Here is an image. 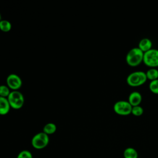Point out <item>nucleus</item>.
Listing matches in <instances>:
<instances>
[{"mask_svg": "<svg viewBox=\"0 0 158 158\" xmlns=\"http://www.w3.org/2000/svg\"><path fill=\"white\" fill-rule=\"evenodd\" d=\"M143 56L144 52L138 47L131 48L126 55V62L129 66L136 67L143 61Z\"/></svg>", "mask_w": 158, "mask_h": 158, "instance_id": "f257e3e1", "label": "nucleus"}, {"mask_svg": "<svg viewBox=\"0 0 158 158\" xmlns=\"http://www.w3.org/2000/svg\"><path fill=\"white\" fill-rule=\"evenodd\" d=\"M148 78L146 72L143 71H135L130 73L127 77V83L132 87H137L146 83Z\"/></svg>", "mask_w": 158, "mask_h": 158, "instance_id": "f03ea898", "label": "nucleus"}, {"mask_svg": "<svg viewBox=\"0 0 158 158\" xmlns=\"http://www.w3.org/2000/svg\"><path fill=\"white\" fill-rule=\"evenodd\" d=\"M9 103L14 109H20L24 104V97L22 93L17 91H10L9 96L7 98Z\"/></svg>", "mask_w": 158, "mask_h": 158, "instance_id": "7ed1b4c3", "label": "nucleus"}, {"mask_svg": "<svg viewBox=\"0 0 158 158\" xmlns=\"http://www.w3.org/2000/svg\"><path fill=\"white\" fill-rule=\"evenodd\" d=\"M144 64L150 68H156L158 67V49L152 48L144 53Z\"/></svg>", "mask_w": 158, "mask_h": 158, "instance_id": "20e7f679", "label": "nucleus"}, {"mask_svg": "<svg viewBox=\"0 0 158 158\" xmlns=\"http://www.w3.org/2000/svg\"><path fill=\"white\" fill-rule=\"evenodd\" d=\"M113 109L117 114L126 116L131 114L132 106L128 101L120 100L114 104Z\"/></svg>", "mask_w": 158, "mask_h": 158, "instance_id": "39448f33", "label": "nucleus"}, {"mask_svg": "<svg viewBox=\"0 0 158 158\" xmlns=\"http://www.w3.org/2000/svg\"><path fill=\"white\" fill-rule=\"evenodd\" d=\"M49 141V136L43 131L36 134L32 138L31 144L34 148L41 149L46 147Z\"/></svg>", "mask_w": 158, "mask_h": 158, "instance_id": "423d86ee", "label": "nucleus"}, {"mask_svg": "<svg viewBox=\"0 0 158 158\" xmlns=\"http://www.w3.org/2000/svg\"><path fill=\"white\" fill-rule=\"evenodd\" d=\"M7 86L12 91H17L22 85L20 77L14 73L9 74L6 78Z\"/></svg>", "mask_w": 158, "mask_h": 158, "instance_id": "0eeeda50", "label": "nucleus"}, {"mask_svg": "<svg viewBox=\"0 0 158 158\" xmlns=\"http://www.w3.org/2000/svg\"><path fill=\"white\" fill-rule=\"evenodd\" d=\"M128 101L131 105L132 107L139 106L142 101V96L141 93L138 91H133L129 94Z\"/></svg>", "mask_w": 158, "mask_h": 158, "instance_id": "6e6552de", "label": "nucleus"}, {"mask_svg": "<svg viewBox=\"0 0 158 158\" xmlns=\"http://www.w3.org/2000/svg\"><path fill=\"white\" fill-rule=\"evenodd\" d=\"M152 46V43L151 40L148 38H144L139 41L138 48L144 53L148 51L149 50L151 49Z\"/></svg>", "mask_w": 158, "mask_h": 158, "instance_id": "1a4fd4ad", "label": "nucleus"}, {"mask_svg": "<svg viewBox=\"0 0 158 158\" xmlns=\"http://www.w3.org/2000/svg\"><path fill=\"white\" fill-rule=\"evenodd\" d=\"M10 106L6 98L0 97V115H5L10 110Z\"/></svg>", "mask_w": 158, "mask_h": 158, "instance_id": "9d476101", "label": "nucleus"}, {"mask_svg": "<svg viewBox=\"0 0 158 158\" xmlns=\"http://www.w3.org/2000/svg\"><path fill=\"white\" fill-rule=\"evenodd\" d=\"M123 157L124 158H138V153L135 148L128 147L124 150Z\"/></svg>", "mask_w": 158, "mask_h": 158, "instance_id": "9b49d317", "label": "nucleus"}, {"mask_svg": "<svg viewBox=\"0 0 158 158\" xmlns=\"http://www.w3.org/2000/svg\"><path fill=\"white\" fill-rule=\"evenodd\" d=\"M148 80L152 81L158 79V69L156 68H150L146 72Z\"/></svg>", "mask_w": 158, "mask_h": 158, "instance_id": "f8f14e48", "label": "nucleus"}, {"mask_svg": "<svg viewBox=\"0 0 158 158\" xmlns=\"http://www.w3.org/2000/svg\"><path fill=\"white\" fill-rule=\"evenodd\" d=\"M57 130L56 125L53 123H48L43 127V132L48 135H52L56 132Z\"/></svg>", "mask_w": 158, "mask_h": 158, "instance_id": "ddd939ff", "label": "nucleus"}, {"mask_svg": "<svg viewBox=\"0 0 158 158\" xmlns=\"http://www.w3.org/2000/svg\"><path fill=\"white\" fill-rule=\"evenodd\" d=\"M12 28L10 22L6 20H1L0 22V30L3 32H8Z\"/></svg>", "mask_w": 158, "mask_h": 158, "instance_id": "4468645a", "label": "nucleus"}, {"mask_svg": "<svg viewBox=\"0 0 158 158\" xmlns=\"http://www.w3.org/2000/svg\"><path fill=\"white\" fill-rule=\"evenodd\" d=\"M150 91L156 94H158V79L151 81L149 84Z\"/></svg>", "mask_w": 158, "mask_h": 158, "instance_id": "2eb2a0df", "label": "nucleus"}, {"mask_svg": "<svg viewBox=\"0 0 158 158\" xmlns=\"http://www.w3.org/2000/svg\"><path fill=\"white\" fill-rule=\"evenodd\" d=\"M143 112H144V109L140 105L132 107L131 114H133V115L139 117V116L142 115Z\"/></svg>", "mask_w": 158, "mask_h": 158, "instance_id": "dca6fc26", "label": "nucleus"}, {"mask_svg": "<svg viewBox=\"0 0 158 158\" xmlns=\"http://www.w3.org/2000/svg\"><path fill=\"white\" fill-rule=\"evenodd\" d=\"M10 93V89L7 85H0V97L7 98Z\"/></svg>", "mask_w": 158, "mask_h": 158, "instance_id": "f3484780", "label": "nucleus"}, {"mask_svg": "<svg viewBox=\"0 0 158 158\" xmlns=\"http://www.w3.org/2000/svg\"><path fill=\"white\" fill-rule=\"evenodd\" d=\"M17 158H33V156L30 151L24 150L19 154Z\"/></svg>", "mask_w": 158, "mask_h": 158, "instance_id": "a211bd4d", "label": "nucleus"}, {"mask_svg": "<svg viewBox=\"0 0 158 158\" xmlns=\"http://www.w3.org/2000/svg\"><path fill=\"white\" fill-rule=\"evenodd\" d=\"M1 20H2V19H1V14H0V22H1Z\"/></svg>", "mask_w": 158, "mask_h": 158, "instance_id": "6ab92c4d", "label": "nucleus"}]
</instances>
